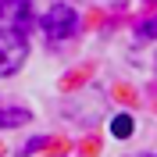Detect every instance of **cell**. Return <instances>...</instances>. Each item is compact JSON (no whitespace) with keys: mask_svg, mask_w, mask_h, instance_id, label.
Returning <instances> with one entry per match:
<instances>
[{"mask_svg":"<svg viewBox=\"0 0 157 157\" xmlns=\"http://www.w3.org/2000/svg\"><path fill=\"white\" fill-rule=\"evenodd\" d=\"M29 54V43H25V32L7 25L0 29V75H11V71L21 68V61Z\"/></svg>","mask_w":157,"mask_h":157,"instance_id":"6da1fadb","label":"cell"},{"mask_svg":"<svg viewBox=\"0 0 157 157\" xmlns=\"http://www.w3.org/2000/svg\"><path fill=\"white\" fill-rule=\"evenodd\" d=\"M75 29H78V14L68 4H54V7L43 14V32H47V39H54V43L75 36Z\"/></svg>","mask_w":157,"mask_h":157,"instance_id":"7a4b0ae2","label":"cell"},{"mask_svg":"<svg viewBox=\"0 0 157 157\" xmlns=\"http://www.w3.org/2000/svg\"><path fill=\"white\" fill-rule=\"evenodd\" d=\"M29 111L25 107H0V128H14V125H25L29 121Z\"/></svg>","mask_w":157,"mask_h":157,"instance_id":"3957f363","label":"cell"},{"mask_svg":"<svg viewBox=\"0 0 157 157\" xmlns=\"http://www.w3.org/2000/svg\"><path fill=\"white\" fill-rule=\"evenodd\" d=\"M111 132H114V136H121V139L132 136V118H128V114H118L114 121H111Z\"/></svg>","mask_w":157,"mask_h":157,"instance_id":"277c9868","label":"cell"},{"mask_svg":"<svg viewBox=\"0 0 157 157\" xmlns=\"http://www.w3.org/2000/svg\"><path fill=\"white\" fill-rule=\"evenodd\" d=\"M139 36H157V18L154 21H143V25H139Z\"/></svg>","mask_w":157,"mask_h":157,"instance_id":"5b68a950","label":"cell"}]
</instances>
